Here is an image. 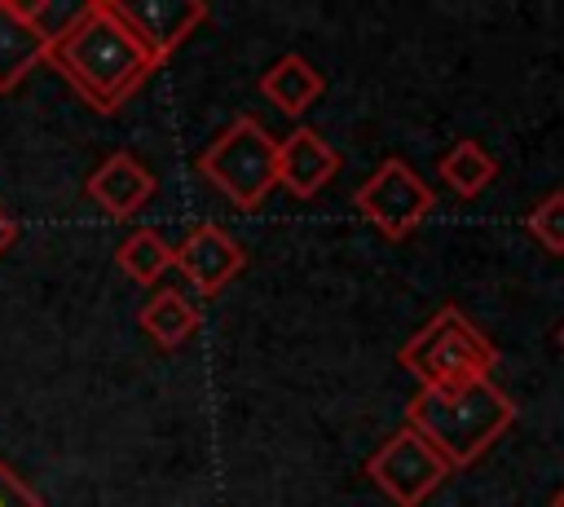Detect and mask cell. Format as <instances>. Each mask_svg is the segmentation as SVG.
Instances as JSON below:
<instances>
[{"label":"cell","mask_w":564,"mask_h":507,"mask_svg":"<svg viewBox=\"0 0 564 507\" xmlns=\"http://www.w3.org/2000/svg\"><path fill=\"white\" fill-rule=\"evenodd\" d=\"M97 115H115L154 71L159 62L145 44L123 26L115 0H84L53 35L44 57Z\"/></svg>","instance_id":"obj_1"},{"label":"cell","mask_w":564,"mask_h":507,"mask_svg":"<svg viewBox=\"0 0 564 507\" xmlns=\"http://www.w3.org/2000/svg\"><path fill=\"white\" fill-rule=\"evenodd\" d=\"M511 423L516 401L489 375L449 388H419L405 406V428H414L449 463V472L471 467Z\"/></svg>","instance_id":"obj_2"},{"label":"cell","mask_w":564,"mask_h":507,"mask_svg":"<svg viewBox=\"0 0 564 507\" xmlns=\"http://www.w3.org/2000/svg\"><path fill=\"white\" fill-rule=\"evenodd\" d=\"M401 366L423 384V388H449V384H471L485 379L498 366V348L471 326V317L458 304H441L405 344H401Z\"/></svg>","instance_id":"obj_3"},{"label":"cell","mask_w":564,"mask_h":507,"mask_svg":"<svg viewBox=\"0 0 564 507\" xmlns=\"http://www.w3.org/2000/svg\"><path fill=\"white\" fill-rule=\"evenodd\" d=\"M198 176L216 185L234 207L251 212L278 185V137L256 115H238L198 154Z\"/></svg>","instance_id":"obj_4"},{"label":"cell","mask_w":564,"mask_h":507,"mask_svg":"<svg viewBox=\"0 0 564 507\" xmlns=\"http://www.w3.org/2000/svg\"><path fill=\"white\" fill-rule=\"evenodd\" d=\"M352 207L392 242L410 238L436 207V194L432 185L401 159V154H388L352 194Z\"/></svg>","instance_id":"obj_5"},{"label":"cell","mask_w":564,"mask_h":507,"mask_svg":"<svg viewBox=\"0 0 564 507\" xmlns=\"http://www.w3.org/2000/svg\"><path fill=\"white\" fill-rule=\"evenodd\" d=\"M366 476L379 485V494H388L397 507H419L445 476L449 463L414 432V428H397L370 459H366Z\"/></svg>","instance_id":"obj_6"},{"label":"cell","mask_w":564,"mask_h":507,"mask_svg":"<svg viewBox=\"0 0 564 507\" xmlns=\"http://www.w3.org/2000/svg\"><path fill=\"white\" fill-rule=\"evenodd\" d=\"M75 9L0 0V93H13L44 57Z\"/></svg>","instance_id":"obj_7"},{"label":"cell","mask_w":564,"mask_h":507,"mask_svg":"<svg viewBox=\"0 0 564 507\" xmlns=\"http://www.w3.org/2000/svg\"><path fill=\"white\" fill-rule=\"evenodd\" d=\"M247 265V251L238 247V238L212 220L194 225L176 247H172V269H181V278L203 295H220Z\"/></svg>","instance_id":"obj_8"},{"label":"cell","mask_w":564,"mask_h":507,"mask_svg":"<svg viewBox=\"0 0 564 507\" xmlns=\"http://www.w3.org/2000/svg\"><path fill=\"white\" fill-rule=\"evenodd\" d=\"M115 9L159 66L207 22L203 0H115Z\"/></svg>","instance_id":"obj_9"},{"label":"cell","mask_w":564,"mask_h":507,"mask_svg":"<svg viewBox=\"0 0 564 507\" xmlns=\"http://www.w3.org/2000/svg\"><path fill=\"white\" fill-rule=\"evenodd\" d=\"M154 172L132 154V150H115L97 163V172L84 181V194L110 216V220H132L150 198H154Z\"/></svg>","instance_id":"obj_10"},{"label":"cell","mask_w":564,"mask_h":507,"mask_svg":"<svg viewBox=\"0 0 564 507\" xmlns=\"http://www.w3.org/2000/svg\"><path fill=\"white\" fill-rule=\"evenodd\" d=\"M335 172H339V154L317 128L300 123L278 141V185L291 190L295 198H313L322 185H330Z\"/></svg>","instance_id":"obj_11"},{"label":"cell","mask_w":564,"mask_h":507,"mask_svg":"<svg viewBox=\"0 0 564 507\" xmlns=\"http://www.w3.org/2000/svg\"><path fill=\"white\" fill-rule=\"evenodd\" d=\"M260 93H264L282 115L300 119V115L326 93V75H322L308 57H300V53H282V57L260 75Z\"/></svg>","instance_id":"obj_12"},{"label":"cell","mask_w":564,"mask_h":507,"mask_svg":"<svg viewBox=\"0 0 564 507\" xmlns=\"http://www.w3.org/2000/svg\"><path fill=\"white\" fill-rule=\"evenodd\" d=\"M198 322H203L198 304H194L189 295H181L176 287H159V291L141 304V313H137V326H141L159 348H181V344L198 331Z\"/></svg>","instance_id":"obj_13"},{"label":"cell","mask_w":564,"mask_h":507,"mask_svg":"<svg viewBox=\"0 0 564 507\" xmlns=\"http://www.w3.org/2000/svg\"><path fill=\"white\" fill-rule=\"evenodd\" d=\"M436 172H441V181H445L458 198H476L485 185H494L498 163H494V154H489L480 141L463 137V141H454V145L436 159Z\"/></svg>","instance_id":"obj_14"},{"label":"cell","mask_w":564,"mask_h":507,"mask_svg":"<svg viewBox=\"0 0 564 507\" xmlns=\"http://www.w3.org/2000/svg\"><path fill=\"white\" fill-rule=\"evenodd\" d=\"M115 265L132 278V282H141V287H154L167 269H172V242L159 234V229H132L119 247H115Z\"/></svg>","instance_id":"obj_15"},{"label":"cell","mask_w":564,"mask_h":507,"mask_svg":"<svg viewBox=\"0 0 564 507\" xmlns=\"http://www.w3.org/2000/svg\"><path fill=\"white\" fill-rule=\"evenodd\" d=\"M524 229H529L551 256H564V190L538 198V203L524 212Z\"/></svg>","instance_id":"obj_16"},{"label":"cell","mask_w":564,"mask_h":507,"mask_svg":"<svg viewBox=\"0 0 564 507\" xmlns=\"http://www.w3.org/2000/svg\"><path fill=\"white\" fill-rule=\"evenodd\" d=\"M0 507H44V498L0 459Z\"/></svg>","instance_id":"obj_17"},{"label":"cell","mask_w":564,"mask_h":507,"mask_svg":"<svg viewBox=\"0 0 564 507\" xmlns=\"http://www.w3.org/2000/svg\"><path fill=\"white\" fill-rule=\"evenodd\" d=\"M13 238H18V220H13V216L0 207V256L13 247Z\"/></svg>","instance_id":"obj_18"},{"label":"cell","mask_w":564,"mask_h":507,"mask_svg":"<svg viewBox=\"0 0 564 507\" xmlns=\"http://www.w3.org/2000/svg\"><path fill=\"white\" fill-rule=\"evenodd\" d=\"M551 507H564V489H560V494H555V498H551Z\"/></svg>","instance_id":"obj_19"},{"label":"cell","mask_w":564,"mask_h":507,"mask_svg":"<svg viewBox=\"0 0 564 507\" xmlns=\"http://www.w3.org/2000/svg\"><path fill=\"white\" fill-rule=\"evenodd\" d=\"M560 344H564V326H560Z\"/></svg>","instance_id":"obj_20"}]
</instances>
